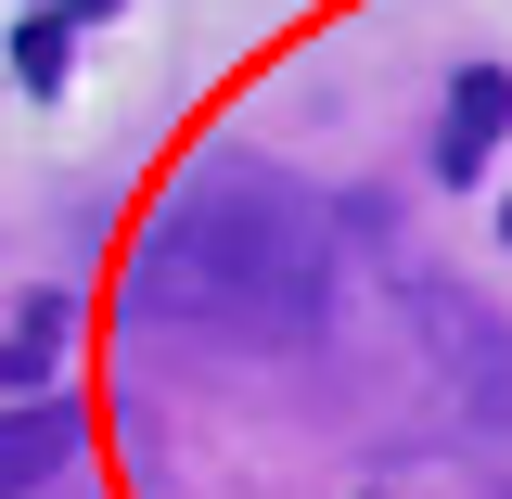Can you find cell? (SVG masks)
<instances>
[{
	"mask_svg": "<svg viewBox=\"0 0 512 499\" xmlns=\"http://www.w3.org/2000/svg\"><path fill=\"white\" fill-rule=\"evenodd\" d=\"M141 308L205 346H308L333 320V231L282 167L205 154L141 231Z\"/></svg>",
	"mask_w": 512,
	"mask_h": 499,
	"instance_id": "1",
	"label": "cell"
},
{
	"mask_svg": "<svg viewBox=\"0 0 512 499\" xmlns=\"http://www.w3.org/2000/svg\"><path fill=\"white\" fill-rule=\"evenodd\" d=\"M500 128H512V77H500V64L448 77V116H436V180H474V167L500 154Z\"/></svg>",
	"mask_w": 512,
	"mask_h": 499,
	"instance_id": "2",
	"label": "cell"
},
{
	"mask_svg": "<svg viewBox=\"0 0 512 499\" xmlns=\"http://www.w3.org/2000/svg\"><path fill=\"white\" fill-rule=\"evenodd\" d=\"M64 461H77V410H64V397H26V410H0V499L52 487Z\"/></svg>",
	"mask_w": 512,
	"mask_h": 499,
	"instance_id": "3",
	"label": "cell"
},
{
	"mask_svg": "<svg viewBox=\"0 0 512 499\" xmlns=\"http://www.w3.org/2000/svg\"><path fill=\"white\" fill-rule=\"evenodd\" d=\"M64 39H77V13H64V0H26L13 39H0V52H13V90H64Z\"/></svg>",
	"mask_w": 512,
	"mask_h": 499,
	"instance_id": "4",
	"label": "cell"
},
{
	"mask_svg": "<svg viewBox=\"0 0 512 499\" xmlns=\"http://www.w3.org/2000/svg\"><path fill=\"white\" fill-rule=\"evenodd\" d=\"M64 359V295H26V320L0 333V384H39Z\"/></svg>",
	"mask_w": 512,
	"mask_h": 499,
	"instance_id": "5",
	"label": "cell"
},
{
	"mask_svg": "<svg viewBox=\"0 0 512 499\" xmlns=\"http://www.w3.org/2000/svg\"><path fill=\"white\" fill-rule=\"evenodd\" d=\"M500 231H512V205H500Z\"/></svg>",
	"mask_w": 512,
	"mask_h": 499,
	"instance_id": "6",
	"label": "cell"
}]
</instances>
